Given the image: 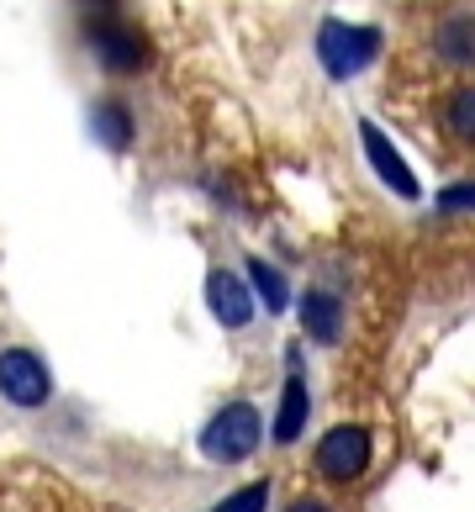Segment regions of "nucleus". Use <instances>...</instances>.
Returning a JSON list of instances; mask_svg holds the SVG:
<instances>
[{
    "label": "nucleus",
    "instance_id": "1",
    "mask_svg": "<svg viewBox=\"0 0 475 512\" xmlns=\"http://www.w3.org/2000/svg\"><path fill=\"white\" fill-rule=\"evenodd\" d=\"M264 439V417L254 402H227L222 412H212V423L201 428V454L212 465H243Z\"/></svg>",
    "mask_w": 475,
    "mask_h": 512
},
{
    "label": "nucleus",
    "instance_id": "10",
    "mask_svg": "<svg viewBox=\"0 0 475 512\" xmlns=\"http://www.w3.org/2000/svg\"><path fill=\"white\" fill-rule=\"evenodd\" d=\"M433 48L444 53V64L475 69V16H449V22L433 32Z\"/></svg>",
    "mask_w": 475,
    "mask_h": 512
},
{
    "label": "nucleus",
    "instance_id": "5",
    "mask_svg": "<svg viewBox=\"0 0 475 512\" xmlns=\"http://www.w3.org/2000/svg\"><path fill=\"white\" fill-rule=\"evenodd\" d=\"M90 48H95V59H101V69H111V74H138L148 64L143 32L127 27V22H111V16H95L90 22Z\"/></svg>",
    "mask_w": 475,
    "mask_h": 512
},
{
    "label": "nucleus",
    "instance_id": "6",
    "mask_svg": "<svg viewBox=\"0 0 475 512\" xmlns=\"http://www.w3.org/2000/svg\"><path fill=\"white\" fill-rule=\"evenodd\" d=\"M359 143H365V159H370V169H375V175L386 180V185H391V191L402 196V201H417V196H423V191H417V175L407 169V159L396 154V143H391V138H386V132H380L375 122H359Z\"/></svg>",
    "mask_w": 475,
    "mask_h": 512
},
{
    "label": "nucleus",
    "instance_id": "12",
    "mask_svg": "<svg viewBox=\"0 0 475 512\" xmlns=\"http://www.w3.org/2000/svg\"><path fill=\"white\" fill-rule=\"evenodd\" d=\"M444 127H449L454 143L475 148V85H460V90L444 101Z\"/></svg>",
    "mask_w": 475,
    "mask_h": 512
},
{
    "label": "nucleus",
    "instance_id": "8",
    "mask_svg": "<svg viewBox=\"0 0 475 512\" xmlns=\"http://www.w3.org/2000/svg\"><path fill=\"white\" fill-rule=\"evenodd\" d=\"M301 328L317 344H338L344 338V307H338L333 291H307L301 296Z\"/></svg>",
    "mask_w": 475,
    "mask_h": 512
},
{
    "label": "nucleus",
    "instance_id": "9",
    "mask_svg": "<svg viewBox=\"0 0 475 512\" xmlns=\"http://www.w3.org/2000/svg\"><path fill=\"white\" fill-rule=\"evenodd\" d=\"M307 412H312V396L301 370L285 375V391H280V412H275V444H296L301 428H307Z\"/></svg>",
    "mask_w": 475,
    "mask_h": 512
},
{
    "label": "nucleus",
    "instance_id": "2",
    "mask_svg": "<svg viewBox=\"0 0 475 512\" xmlns=\"http://www.w3.org/2000/svg\"><path fill=\"white\" fill-rule=\"evenodd\" d=\"M380 53V32L375 27H349V22H322L317 32V59L333 80H349V74L370 69Z\"/></svg>",
    "mask_w": 475,
    "mask_h": 512
},
{
    "label": "nucleus",
    "instance_id": "15",
    "mask_svg": "<svg viewBox=\"0 0 475 512\" xmlns=\"http://www.w3.org/2000/svg\"><path fill=\"white\" fill-rule=\"evenodd\" d=\"M439 212H475V180H460L439 191Z\"/></svg>",
    "mask_w": 475,
    "mask_h": 512
},
{
    "label": "nucleus",
    "instance_id": "7",
    "mask_svg": "<svg viewBox=\"0 0 475 512\" xmlns=\"http://www.w3.org/2000/svg\"><path fill=\"white\" fill-rule=\"evenodd\" d=\"M206 307H212V317L222 322L227 333H238V328H249V322H254V296H249V286H243L233 270H212V275H206Z\"/></svg>",
    "mask_w": 475,
    "mask_h": 512
},
{
    "label": "nucleus",
    "instance_id": "11",
    "mask_svg": "<svg viewBox=\"0 0 475 512\" xmlns=\"http://www.w3.org/2000/svg\"><path fill=\"white\" fill-rule=\"evenodd\" d=\"M90 127H95V138H101L111 154H127L132 148V111L122 101H101L90 111Z\"/></svg>",
    "mask_w": 475,
    "mask_h": 512
},
{
    "label": "nucleus",
    "instance_id": "3",
    "mask_svg": "<svg viewBox=\"0 0 475 512\" xmlns=\"http://www.w3.org/2000/svg\"><path fill=\"white\" fill-rule=\"evenodd\" d=\"M370 454H375V444H370V428H359V423H338V428H328L317 439V470L328 481H338V486H349V481H359L370 470Z\"/></svg>",
    "mask_w": 475,
    "mask_h": 512
},
{
    "label": "nucleus",
    "instance_id": "4",
    "mask_svg": "<svg viewBox=\"0 0 475 512\" xmlns=\"http://www.w3.org/2000/svg\"><path fill=\"white\" fill-rule=\"evenodd\" d=\"M0 396L22 412L48 407L53 396V370L43 365V354L32 349H0Z\"/></svg>",
    "mask_w": 475,
    "mask_h": 512
},
{
    "label": "nucleus",
    "instance_id": "14",
    "mask_svg": "<svg viewBox=\"0 0 475 512\" xmlns=\"http://www.w3.org/2000/svg\"><path fill=\"white\" fill-rule=\"evenodd\" d=\"M264 507H270V481H254V486L233 491V497H222L217 512H264Z\"/></svg>",
    "mask_w": 475,
    "mask_h": 512
},
{
    "label": "nucleus",
    "instance_id": "16",
    "mask_svg": "<svg viewBox=\"0 0 475 512\" xmlns=\"http://www.w3.org/2000/svg\"><path fill=\"white\" fill-rule=\"evenodd\" d=\"M285 512H328V507H322L317 497H296L291 507H285Z\"/></svg>",
    "mask_w": 475,
    "mask_h": 512
},
{
    "label": "nucleus",
    "instance_id": "13",
    "mask_svg": "<svg viewBox=\"0 0 475 512\" xmlns=\"http://www.w3.org/2000/svg\"><path fill=\"white\" fill-rule=\"evenodd\" d=\"M249 286H254V296L264 301V312H285V301H291V291H285V275L275 270V264H264V259H249Z\"/></svg>",
    "mask_w": 475,
    "mask_h": 512
}]
</instances>
